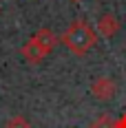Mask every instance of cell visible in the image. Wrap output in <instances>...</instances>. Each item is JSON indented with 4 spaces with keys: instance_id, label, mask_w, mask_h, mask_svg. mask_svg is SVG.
<instances>
[{
    "instance_id": "cell-5",
    "label": "cell",
    "mask_w": 126,
    "mask_h": 128,
    "mask_svg": "<svg viewBox=\"0 0 126 128\" xmlns=\"http://www.w3.org/2000/svg\"><path fill=\"white\" fill-rule=\"evenodd\" d=\"M20 55H22V58H25L29 64H40L44 58H47V53L42 51V49H40V46H38V44H36L31 38H29L25 44H22V49H20Z\"/></svg>"
},
{
    "instance_id": "cell-2",
    "label": "cell",
    "mask_w": 126,
    "mask_h": 128,
    "mask_svg": "<svg viewBox=\"0 0 126 128\" xmlns=\"http://www.w3.org/2000/svg\"><path fill=\"white\" fill-rule=\"evenodd\" d=\"M91 93H93L95 100H100V102H108V100H113L115 93H117V84H115L113 77L102 75V77H97V80L91 84Z\"/></svg>"
},
{
    "instance_id": "cell-4",
    "label": "cell",
    "mask_w": 126,
    "mask_h": 128,
    "mask_svg": "<svg viewBox=\"0 0 126 128\" xmlns=\"http://www.w3.org/2000/svg\"><path fill=\"white\" fill-rule=\"evenodd\" d=\"M31 40H33V42H36L47 55H51V51H53V49L58 46V42H60V36H55L51 29L42 26V29H38V31L31 36Z\"/></svg>"
},
{
    "instance_id": "cell-3",
    "label": "cell",
    "mask_w": 126,
    "mask_h": 128,
    "mask_svg": "<svg viewBox=\"0 0 126 128\" xmlns=\"http://www.w3.org/2000/svg\"><path fill=\"white\" fill-rule=\"evenodd\" d=\"M119 20L115 18L113 13H102L100 18H97V22H95V31H97V36L104 40H111L115 38L117 33H119Z\"/></svg>"
},
{
    "instance_id": "cell-6",
    "label": "cell",
    "mask_w": 126,
    "mask_h": 128,
    "mask_svg": "<svg viewBox=\"0 0 126 128\" xmlns=\"http://www.w3.org/2000/svg\"><path fill=\"white\" fill-rule=\"evenodd\" d=\"M5 128H31V122L25 115H13L5 122Z\"/></svg>"
},
{
    "instance_id": "cell-1",
    "label": "cell",
    "mask_w": 126,
    "mask_h": 128,
    "mask_svg": "<svg viewBox=\"0 0 126 128\" xmlns=\"http://www.w3.org/2000/svg\"><path fill=\"white\" fill-rule=\"evenodd\" d=\"M97 40H100V36H97L95 26H91L86 20H82V18L73 20L71 24L64 29V33L60 36V42H62L73 55H86L91 49H95Z\"/></svg>"
},
{
    "instance_id": "cell-8",
    "label": "cell",
    "mask_w": 126,
    "mask_h": 128,
    "mask_svg": "<svg viewBox=\"0 0 126 128\" xmlns=\"http://www.w3.org/2000/svg\"><path fill=\"white\" fill-rule=\"evenodd\" d=\"M115 128H126V113L115 119Z\"/></svg>"
},
{
    "instance_id": "cell-7",
    "label": "cell",
    "mask_w": 126,
    "mask_h": 128,
    "mask_svg": "<svg viewBox=\"0 0 126 128\" xmlns=\"http://www.w3.org/2000/svg\"><path fill=\"white\" fill-rule=\"evenodd\" d=\"M88 128H115V119L111 115L104 113V115H100L95 122H91V126H88Z\"/></svg>"
},
{
    "instance_id": "cell-9",
    "label": "cell",
    "mask_w": 126,
    "mask_h": 128,
    "mask_svg": "<svg viewBox=\"0 0 126 128\" xmlns=\"http://www.w3.org/2000/svg\"><path fill=\"white\" fill-rule=\"evenodd\" d=\"M71 2H75V4H77V2H82V0H71Z\"/></svg>"
}]
</instances>
